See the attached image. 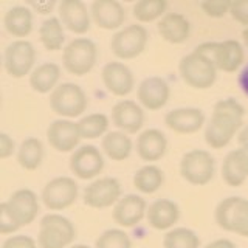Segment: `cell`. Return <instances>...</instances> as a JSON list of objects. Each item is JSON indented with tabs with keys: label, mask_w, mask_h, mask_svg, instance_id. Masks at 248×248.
I'll return each mask as SVG.
<instances>
[{
	"label": "cell",
	"mask_w": 248,
	"mask_h": 248,
	"mask_svg": "<svg viewBox=\"0 0 248 248\" xmlns=\"http://www.w3.org/2000/svg\"><path fill=\"white\" fill-rule=\"evenodd\" d=\"M245 108L234 98L220 99L214 104L211 120L205 130V141L213 149L228 146L244 124Z\"/></svg>",
	"instance_id": "obj_1"
},
{
	"label": "cell",
	"mask_w": 248,
	"mask_h": 248,
	"mask_svg": "<svg viewBox=\"0 0 248 248\" xmlns=\"http://www.w3.org/2000/svg\"><path fill=\"white\" fill-rule=\"evenodd\" d=\"M182 79L192 89H209L217 79V67L206 53L196 48L192 53L182 58L180 65Z\"/></svg>",
	"instance_id": "obj_2"
},
{
	"label": "cell",
	"mask_w": 248,
	"mask_h": 248,
	"mask_svg": "<svg viewBox=\"0 0 248 248\" xmlns=\"http://www.w3.org/2000/svg\"><path fill=\"white\" fill-rule=\"evenodd\" d=\"M75 227L61 214H46L39 223L37 242L41 248H65L73 242Z\"/></svg>",
	"instance_id": "obj_3"
},
{
	"label": "cell",
	"mask_w": 248,
	"mask_h": 248,
	"mask_svg": "<svg viewBox=\"0 0 248 248\" xmlns=\"http://www.w3.org/2000/svg\"><path fill=\"white\" fill-rule=\"evenodd\" d=\"M217 225L230 232L248 237V200L242 197H227L216 208Z\"/></svg>",
	"instance_id": "obj_4"
},
{
	"label": "cell",
	"mask_w": 248,
	"mask_h": 248,
	"mask_svg": "<svg viewBox=\"0 0 248 248\" xmlns=\"http://www.w3.org/2000/svg\"><path fill=\"white\" fill-rule=\"evenodd\" d=\"M51 110L64 118H76L87 108V96L79 85L65 82L58 85L50 96Z\"/></svg>",
	"instance_id": "obj_5"
},
{
	"label": "cell",
	"mask_w": 248,
	"mask_h": 248,
	"mask_svg": "<svg viewBox=\"0 0 248 248\" xmlns=\"http://www.w3.org/2000/svg\"><path fill=\"white\" fill-rule=\"evenodd\" d=\"M96 45L87 37L73 39L64 48V67L75 76H84L92 72L96 64Z\"/></svg>",
	"instance_id": "obj_6"
},
{
	"label": "cell",
	"mask_w": 248,
	"mask_h": 248,
	"mask_svg": "<svg viewBox=\"0 0 248 248\" xmlns=\"http://www.w3.org/2000/svg\"><path fill=\"white\" fill-rule=\"evenodd\" d=\"M216 161L208 151L194 149L186 152L180 161V174L186 182L196 186L208 185L214 177Z\"/></svg>",
	"instance_id": "obj_7"
},
{
	"label": "cell",
	"mask_w": 248,
	"mask_h": 248,
	"mask_svg": "<svg viewBox=\"0 0 248 248\" xmlns=\"http://www.w3.org/2000/svg\"><path fill=\"white\" fill-rule=\"evenodd\" d=\"M200 51L206 53L214 61L217 70L232 73L244 64V48L234 39H228L223 42H206L199 45Z\"/></svg>",
	"instance_id": "obj_8"
},
{
	"label": "cell",
	"mask_w": 248,
	"mask_h": 248,
	"mask_svg": "<svg viewBox=\"0 0 248 248\" xmlns=\"http://www.w3.org/2000/svg\"><path fill=\"white\" fill-rule=\"evenodd\" d=\"M147 44V30L143 25H129L112 37L110 48L120 59H134L140 56Z\"/></svg>",
	"instance_id": "obj_9"
},
{
	"label": "cell",
	"mask_w": 248,
	"mask_h": 248,
	"mask_svg": "<svg viewBox=\"0 0 248 248\" xmlns=\"http://www.w3.org/2000/svg\"><path fill=\"white\" fill-rule=\"evenodd\" d=\"M78 199V183L70 177H56L45 185L42 191L44 205L51 211L72 206Z\"/></svg>",
	"instance_id": "obj_10"
},
{
	"label": "cell",
	"mask_w": 248,
	"mask_h": 248,
	"mask_svg": "<svg viewBox=\"0 0 248 248\" xmlns=\"http://www.w3.org/2000/svg\"><path fill=\"white\" fill-rule=\"evenodd\" d=\"M121 199V185L116 178L103 177L90 183L84 191V203L90 208L103 209L116 205Z\"/></svg>",
	"instance_id": "obj_11"
},
{
	"label": "cell",
	"mask_w": 248,
	"mask_h": 248,
	"mask_svg": "<svg viewBox=\"0 0 248 248\" xmlns=\"http://www.w3.org/2000/svg\"><path fill=\"white\" fill-rule=\"evenodd\" d=\"M36 51L28 41H16L5 50V70L11 78L20 79L31 72L34 65Z\"/></svg>",
	"instance_id": "obj_12"
},
{
	"label": "cell",
	"mask_w": 248,
	"mask_h": 248,
	"mask_svg": "<svg viewBox=\"0 0 248 248\" xmlns=\"http://www.w3.org/2000/svg\"><path fill=\"white\" fill-rule=\"evenodd\" d=\"M70 169L81 180H90L104 169V158L96 146H81L70 157Z\"/></svg>",
	"instance_id": "obj_13"
},
{
	"label": "cell",
	"mask_w": 248,
	"mask_h": 248,
	"mask_svg": "<svg viewBox=\"0 0 248 248\" xmlns=\"http://www.w3.org/2000/svg\"><path fill=\"white\" fill-rule=\"evenodd\" d=\"M46 140L58 152H70L79 144L81 134L78 123L70 120H56L46 129Z\"/></svg>",
	"instance_id": "obj_14"
},
{
	"label": "cell",
	"mask_w": 248,
	"mask_h": 248,
	"mask_svg": "<svg viewBox=\"0 0 248 248\" xmlns=\"http://www.w3.org/2000/svg\"><path fill=\"white\" fill-rule=\"evenodd\" d=\"M169 93L168 82L158 76L146 78L137 90L138 101L149 110H160L161 107H165L169 99Z\"/></svg>",
	"instance_id": "obj_15"
},
{
	"label": "cell",
	"mask_w": 248,
	"mask_h": 248,
	"mask_svg": "<svg viewBox=\"0 0 248 248\" xmlns=\"http://www.w3.org/2000/svg\"><path fill=\"white\" fill-rule=\"evenodd\" d=\"M101 75L107 90L115 96H126L134 90V75L123 62H108Z\"/></svg>",
	"instance_id": "obj_16"
},
{
	"label": "cell",
	"mask_w": 248,
	"mask_h": 248,
	"mask_svg": "<svg viewBox=\"0 0 248 248\" xmlns=\"http://www.w3.org/2000/svg\"><path fill=\"white\" fill-rule=\"evenodd\" d=\"M205 123V115L200 108L183 107L166 113L165 124L177 134H196Z\"/></svg>",
	"instance_id": "obj_17"
},
{
	"label": "cell",
	"mask_w": 248,
	"mask_h": 248,
	"mask_svg": "<svg viewBox=\"0 0 248 248\" xmlns=\"http://www.w3.org/2000/svg\"><path fill=\"white\" fill-rule=\"evenodd\" d=\"M147 205L143 197L137 194H127L120 199L113 208V220L120 227H134L141 222L144 214H147Z\"/></svg>",
	"instance_id": "obj_18"
},
{
	"label": "cell",
	"mask_w": 248,
	"mask_h": 248,
	"mask_svg": "<svg viewBox=\"0 0 248 248\" xmlns=\"http://www.w3.org/2000/svg\"><path fill=\"white\" fill-rule=\"evenodd\" d=\"M112 121L118 129L127 134H135L141 129L144 123L143 108L135 101L123 99L116 103L112 108Z\"/></svg>",
	"instance_id": "obj_19"
},
{
	"label": "cell",
	"mask_w": 248,
	"mask_h": 248,
	"mask_svg": "<svg viewBox=\"0 0 248 248\" xmlns=\"http://www.w3.org/2000/svg\"><path fill=\"white\" fill-rule=\"evenodd\" d=\"M61 23L76 34L87 33L90 28V16L87 6L81 0H62L59 3Z\"/></svg>",
	"instance_id": "obj_20"
},
{
	"label": "cell",
	"mask_w": 248,
	"mask_h": 248,
	"mask_svg": "<svg viewBox=\"0 0 248 248\" xmlns=\"http://www.w3.org/2000/svg\"><path fill=\"white\" fill-rule=\"evenodd\" d=\"M248 177V149L239 147L231 151L223 160L222 165V178L228 186L237 188Z\"/></svg>",
	"instance_id": "obj_21"
},
{
	"label": "cell",
	"mask_w": 248,
	"mask_h": 248,
	"mask_svg": "<svg viewBox=\"0 0 248 248\" xmlns=\"http://www.w3.org/2000/svg\"><path fill=\"white\" fill-rule=\"evenodd\" d=\"M92 17L103 30H116L123 25L126 14L120 2L116 0H96L92 3Z\"/></svg>",
	"instance_id": "obj_22"
},
{
	"label": "cell",
	"mask_w": 248,
	"mask_h": 248,
	"mask_svg": "<svg viewBox=\"0 0 248 248\" xmlns=\"http://www.w3.org/2000/svg\"><path fill=\"white\" fill-rule=\"evenodd\" d=\"M6 203L11 208L16 219L19 220L20 227L30 225L36 219V216L39 213L37 196L31 189H17L8 199Z\"/></svg>",
	"instance_id": "obj_23"
},
{
	"label": "cell",
	"mask_w": 248,
	"mask_h": 248,
	"mask_svg": "<svg viewBox=\"0 0 248 248\" xmlns=\"http://www.w3.org/2000/svg\"><path fill=\"white\" fill-rule=\"evenodd\" d=\"M168 149V140L161 130L147 129L137 140V152L144 161H157Z\"/></svg>",
	"instance_id": "obj_24"
},
{
	"label": "cell",
	"mask_w": 248,
	"mask_h": 248,
	"mask_svg": "<svg viewBox=\"0 0 248 248\" xmlns=\"http://www.w3.org/2000/svg\"><path fill=\"white\" fill-rule=\"evenodd\" d=\"M178 217H180L178 205L169 199L155 200L147 209V222L155 230H169L177 223Z\"/></svg>",
	"instance_id": "obj_25"
},
{
	"label": "cell",
	"mask_w": 248,
	"mask_h": 248,
	"mask_svg": "<svg viewBox=\"0 0 248 248\" xmlns=\"http://www.w3.org/2000/svg\"><path fill=\"white\" fill-rule=\"evenodd\" d=\"M189 20L178 13L165 14L158 22V33L166 42L170 44H183L189 37Z\"/></svg>",
	"instance_id": "obj_26"
},
{
	"label": "cell",
	"mask_w": 248,
	"mask_h": 248,
	"mask_svg": "<svg viewBox=\"0 0 248 248\" xmlns=\"http://www.w3.org/2000/svg\"><path fill=\"white\" fill-rule=\"evenodd\" d=\"M61 78V67L53 62L37 65L30 75V85L37 93H48L56 89V84Z\"/></svg>",
	"instance_id": "obj_27"
},
{
	"label": "cell",
	"mask_w": 248,
	"mask_h": 248,
	"mask_svg": "<svg viewBox=\"0 0 248 248\" xmlns=\"http://www.w3.org/2000/svg\"><path fill=\"white\" fill-rule=\"evenodd\" d=\"M5 28L16 37H27L33 30V14L27 6H14L5 14Z\"/></svg>",
	"instance_id": "obj_28"
},
{
	"label": "cell",
	"mask_w": 248,
	"mask_h": 248,
	"mask_svg": "<svg viewBox=\"0 0 248 248\" xmlns=\"http://www.w3.org/2000/svg\"><path fill=\"white\" fill-rule=\"evenodd\" d=\"M103 151L113 161L126 160L132 152V141L124 132H108L103 138Z\"/></svg>",
	"instance_id": "obj_29"
},
{
	"label": "cell",
	"mask_w": 248,
	"mask_h": 248,
	"mask_svg": "<svg viewBox=\"0 0 248 248\" xmlns=\"http://www.w3.org/2000/svg\"><path fill=\"white\" fill-rule=\"evenodd\" d=\"M163 182H165V174L158 166L147 165L138 169L134 175V186L143 194H154L157 192Z\"/></svg>",
	"instance_id": "obj_30"
},
{
	"label": "cell",
	"mask_w": 248,
	"mask_h": 248,
	"mask_svg": "<svg viewBox=\"0 0 248 248\" xmlns=\"http://www.w3.org/2000/svg\"><path fill=\"white\" fill-rule=\"evenodd\" d=\"M42 158H44V146L41 143V140H37L34 137L23 140L17 152L19 165L27 170H34L41 166Z\"/></svg>",
	"instance_id": "obj_31"
},
{
	"label": "cell",
	"mask_w": 248,
	"mask_h": 248,
	"mask_svg": "<svg viewBox=\"0 0 248 248\" xmlns=\"http://www.w3.org/2000/svg\"><path fill=\"white\" fill-rule=\"evenodd\" d=\"M39 37H41V42L48 51L59 50L65 39L61 20L56 17H50L44 20L41 28H39Z\"/></svg>",
	"instance_id": "obj_32"
},
{
	"label": "cell",
	"mask_w": 248,
	"mask_h": 248,
	"mask_svg": "<svg viewBox=\"0 0 248 248\" xmlns=\"http://www.w3.org/2000/svg\"><path fill=\"white\" fill-rule=\"evenodd\" d=\"M199 236L188 228H174L168 231L163 237L165 248H199Z\"/></svg>",
	"instance_id": "obj_33"
},
{
	"label": "cell",
	"mask_w": 248,
	"mask_h": 248,
	"mask_svg": "<svg viewBox=\"0 0 248 248\" xmlns=\"http://www.w3.org/2000/svg\"><path fill=\"white\" fill-rule=\"evenodd\" d=\"M78 127H79L81 138H89V140L99 138L108 129V118L104 113H92L84 116L78 123Z\"/></svg>",
	"instance_id": "obj_34"
},
{
	"label": "cell",
	"mask_w": 248,
	"mask_h": 248,
	"mask_svg": "<svg viewBox=\"0 0 248 248\" xmlns=\"http://www.w3.org/2000/svg\"><path fill=\"white\" fill-rule=\"evenodd\" d=\"M166 8L165 0H141L134 5V16L140 22H152L165 14Z\"/></svg>",
	"instance_id": "obj_35"
},
{
	"label": "cell",
	"mask_w": 248,
	"mask_h": 248,
	"mask_svg": "<svg viewBox=\"0 0 248 248\" xmlns=\"http://www.w3.org/2000/svg\"><path fill=\"white\" fill-rule=\"evenodd\" d=\"M95 248H132V242L124 231L107 230L96 239Z\"/></svg>",
	"instance_id": "obj_36"
},
{
	"label": "cell",
	"mask_w": 248,
	"mask_h": 248,
	"mask_svg": "<svg viewBox=\"0 0 248 248\" xmlns=\"http://www.w3.org/2000/svg\"><path fill=\"white\" fill-rule=\"evenodd\" d=\"M20 228L19 220L16 219V216L13 214L11 208L8 206L6 202H3L0 205V232L2 234H10Z\"/></svg>",
	"instance_id": "obj_37"
},
{
	"label": "cell",
	"mask_w": 248,
	"mask_h": 248,
	"mask_svg": "<svg viewBox=\"0 0 248 248\" xmlns=\"http://www.w3.org/2000/svg\"><path fill=\"white\" fill-rule=\"evenodd\" d=\"M200 8L203 10L209 17H223L225 14L230 13L231 2H222V0H209V2H202Z\"/></svg>",
	"instance_id": "obj_38"
},
{
	"label": "cell",
	"mask_w": 248,
	"mask_h": 248,
	"mask_svg": "<svg viewBox=\"0 0 248 248\" xmlns=\"http://www.w3.org/2000/svg\"><path fill=\"white\" fill-rule=\"evenodd\" d=\"M2 248H37V245L33 237L19 234V236L8 237L3 242Z\"/></svg>",
	"instance_id": "obj_39"
},
{
	"label": "cell",
	"mask_w": 248,
	"mask_h": 248,
	"mask_svg": "<svg viewBox=\"0 0 248 248\" xmlns=\"http://www.w3.org/2000/svg\"><path fill=\"white\" fill-rule=\"evenodd\" d=\"M230 13L236 22L248 27V0H245V2H231Z\"/></svg>",
	"instance_id": "obj_40"
},
{
	"label": "cell",
	"mask_w": 248,
	"mask_h": 248,
	"mask_svg": "<svg viewBox=\"0 0 248 248\" xmlns=\"http://www.w3.org/2000/svg\"><path fill=\"white\" fill-rule=\"evenodd\" d=\"M14 152V141L8 134H0V158H8Z\"/></svg>",
	"instance_id": "obj_41"
},
{
	"label": "cell",
	"mask_w": 248,
	"mask_h": 248,
	"mask_svg": "<svg viewBox=\"0 0 248 248\" xmlns=\"http://www.w3.org/2000/svg\"><path fill=\"white\" fill-rule=\"evenodd\" d=\"M237 81H239V85H240V89H242V92L248 96V65H245L242 68V72L239 73Z\"/></svg>",
	"instance_id": "obj_42"
},
{
	"label": "cell",
	"mask_w": 248,
	"mask_h": 248,
	"mask_svg": "<svg viewBox=\"0 0 248 248\" xmlns=\"http://www.w3.org/2000/svg\"><path fill=\"white\" fill-rule=\"evenodd\" d=\"M205 248H236V245L230 239H217L213 240L211 244H208Z\"/></svg>",
	"instance_id": "obj_43"
},
{
	"label": "cell",
	"mask_w": 248,
	"mask_h": 248,
	"mask_svg": "<svg viewBox=\"0 0 248 248\" xmlns=\"http://www.w3.org/2000/svg\"><path fill=\"white\" fill-rule=\"evenodd\" d=\"M31 6H34L36 10L41 13V14H46V13H50L53 10V6L56 5L51 0V2H37V3H30Z\"/></svg>",
	"instance_id": "obj_44"
},
{
	"label": "cell",
	"mask_w": 248,
	"mask_h": 248,
	"mask_svg": "<svg viewBox=\"0 0 248 248\" xmlns=\"http://www.w3.org/2000/svg\"><path fill=\"white\" fill-rule=\"evenodd\" d=\"M237 141H239L240 147H244V149H248V126L244 127L242 130L239 132Z\"/></svg>",
	"instance_id": "obj_45"
},
{
	"label": "cell",
	"mask_w": 248,
	"mask_h": 248,
	"mask_svg": "<svg viewBox=\"0 0 248 248\" xmlns=\"http://www.w3.org/2000/svg\"><path fill=\"white\" fill-rule=\"evenodd\" d=\"M242 37H244V42H245L247 48H248V27L242 31Z\"/></svg>",
	"instance_id": "obj_46"
},
{
	"label": "cell",
	"mask_w": 248,
	"mask_h": 248,
	"mask_svg": "<svg viewBox=\"0 0 248 248\" xmlns=\"http://www.w3.org/2000/svg\"><path fill=\"white\" fill-rule=\"evenodd\" d=\"M70 248H90L87 245H73V247H70Z\"/></svg>",
	"instance_id": "obj_47"
}]
</instances>
